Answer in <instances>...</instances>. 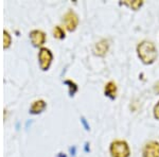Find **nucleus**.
<instances>
[{
	"label": "nucleus",
	"mask_w": 159,
	"mask_h": 157,
	"mask_svg": "<svg viewBox=\"0 0 159 157\" xmlns=\"http://www.w3.org/2000/svg\"><path fill=\"white\" fill-rule=\"evenodd\" d=\"M138 55L144 64H152L157 58V49L152 42L143 40L137 47Z\"/></svg>",
	"instance_id": "f257e3e1"
},
{
	"label": "nucleus",
	"mask_w": 159,
	"mask_h": 157,
	"mask_svg": "<svg viewBox=\"0 0 159 157\" xmlns=\"http://www.w3.org/2000/svg\"><path fill=\"white\" fill-rule=\"evenodd\" d=\"M110 153L112 157H129V146L124 140H115L110 145Z\"/></svg>",
	"instance_id": "f03ea898"
},
{
	"label": "nucleus",
	"mask_w": 159,
	"mask_h": 157,
	"mask_svg": "<svg viewBox=\"0 0 159 157\" xmlns=\"http://www.w3.org/2000/svg\"><path fill=\"white\" fill-rule=\"evenodd\" d=\"M38 58H39L40 68L43 70H47L51 64V61H52V53L49 49L42 48L39 51V54H38Z\"/></svg>",
	"instance_id": "7ed1b4c3"
},
{
	"label": "nucleus",
	"mask_w": 159,
	"mask_h": 157,
	"mask_svg": "<svg viewBox=\"0 0 159 157\" xmlns=\"http://www.w3.org/2000/svg\"><path fill=\"white\" fill-rule=\"evenodd\" d=\"M64 25L67 28V30L69 31H73L75 30L76 25L79 24V18L76 16V14L73 11H68L64 16Z\"/></svg>",
	"instance_id": "20e7f679"
},
{
	"label": "nucleus",
	"mask_w": 159,
	"mask_h": 157,
	"mask_svg": "<svg viewBox=\"0 0 159 157\" xmlns=\"http://www.w3.org/2000/svg\"><path fill=\"white\" fill-rule=\"evenodd\" d=\"M143 157H159V142L151 141L143 148Z\"/></svg>",
	"instance_id": "39448f33"
},
{
	"label": "nucleus",
	"mask_w": 159,
	"mask_h": 157,
	"mask_svg": "<svg viewBox=\"0 0 159 157\" xmlns=\"http://www.w3.org/2000/svg\"><path fill=\"white\" fill-rule=\"evenodd\" d=\"M30 38L34 46H42L46 42V35L43 31L34 30L30 33Z\"/></svg>",
	"instance_id": "423d86ee"
},
{
	"label": "nucleus",
	"mask_w": 159,
	"mask_h": 157,
	"mask_svg": "<svg viewBox=\"0 0 159 157\" xmlns=\"http://www.w3.org/2000/svg\"><path fill=\"white\" fill-rule=\"evenodd\" d=\"M107 50H108V42H107L106 39L100 40L99 43L96 44V46H94V48H93L94 53L99 56H104L106 54Z\"/></svg>",
	"instance_id": "0eeeda50"
},
{
	"label": "nucleus",
	"mask_w": 159,
	"mask_h": 157,
	"mask_svg": "<svg viewBox=\"0 0 159 157\" xmlns=\"http://www.w3.org/2000/svg\"><path fill=\"white\" fill-rule=\"evenodd\" d=\"M105 94L111 99H115L117 96V85L114 82H108L105 85Z\"/></svg>",
	"instance_id": "6e6552de"
},
{
	"label": "nucleus",
	"mask_w": 159,
	"mask_h": 157,
	"mask_svg": "<svg viewBox=\"0 0 159 157\" xmlns=\"http://www.w3.org/2000/svg\"><path fill=\"white\" fill-rule=\"evenodd\" d=\"M46 107V103L43 100H37V101H34L31 106V113L33 114H38V113L43 112V109Z\"/></svg>",
	"instance_id": "1a4fd4ad"
},
{
	"label": "nucleus",
	"mask_w": 159,
	"mask_h": 157,
	"mask_svg": "<svg viewBox=\"0 0 159 157\" xmlns=\"http://www.w3.org/2000/svg\"><path fill=\"white\" fill-rule=\"evenodd\" d=\"M123 3L126 4V6H129L130 9H133V10H135V11H136V10H138L141 6H142L143 2L139 1V0H136V1H124Z\"/></svg>",
	"instance_id": "9d476101"
},
{
	"label": "nucleus",
	"mask_w": 159,
	"mask_h": 157,
	"mask_svg": "<svg viewBox=\"0 0 159 157\" xmlns=\"http://www.w3.org/2000/svg\"><path fill=\"white\" fill-rule=\"evenodd\" d=\"M53 35L56 38H64V36H65V31L61 29V27L56 25L54 29H53Z\"/></svg>",
	"instance_id": "9b49d317"
},
{
	"label": "nucleus",
	"mask_w": 159,
	"mask_h": 157,
	"mask_svg": "<svg viewBox=\"0 0 159 157\" xmlns=\"http://www.w3.org/2000/svg\"><path fill=\"white\" fill-rule=\"evenodd\" d=\"M3 42H4V48H7L10 46V43H11V36H10V34L7 32V31H4L3 32Z\"/></svg>",
	"instance_id": "f8f14e48"
},
{
	"label": "nucleus",
	"mask_w": 159,
	"mask_h": 157,
	"mask_svg": "<svg viewBox=\"0 0 159 157\" xmlns=\"http://www.w3.org/2000/svg\"><path fill=\"white\" fill-rule=\"evenodd\" d=\"M154 116H155L156 119H159V102L154 107Z\"/></svg>",
	"instance_id": "ddd939ff"
},
{
	"label": "nucleus",
	"mask_w": 159,
	"mask_h": 157,
	"mask_svg": "<svg viewBox=\"0 0 159 157\" xmlns=\"http://www.w3.org/2000/svg\"><path fill=\"white\" fill-rule=\"evenodd\" d=\"M154 89H155V91L157 92V94H159V82H157V83L155 84V87H154Z\"/></svg>",
	"instance_id": "4468645a"
}]
</instances>
